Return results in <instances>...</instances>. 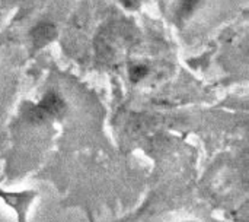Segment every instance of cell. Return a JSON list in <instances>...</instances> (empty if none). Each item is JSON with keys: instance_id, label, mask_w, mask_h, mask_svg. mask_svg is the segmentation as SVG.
I'll use <instances>...</instances> for the list:
<instances>
[{"instance_id": "1", "label": "cell", "mask_w": 249, "mask_h": 222, "mask_svg": "<svg viewBox=\"0 0 249 222\" xmlns=\"http://www.w3.org/2000/svg\"><path fill=\"white\" fill-rule=\"evenodd\" d=\"M35 198H36V192L34 190H23V192L0 190V199L16 212L18 222H26V214Z\"/></svg>"}, {"instance_id": "2", "label": "cell", "mask_w": 249, "mask_h": 222, "mask_svg": "<svg viewBox=\"0 0 249 222\" xmlns=\"http://www.w3.org/2000/svg\"><path fill=\"white\" fill-rule=\"evenodd\" d=\"M38 108L45 114L47 119L50 117H57L61 116L66 110V102L63 101V98L55 94V92H48L42 97L41 102L36 104Z\"/></svg>"}, {"instance_id": "5", "label": "cell", "mask_w": 249, "mask_h": 222, "mask_svg": "<svg viewBox=\"0 0 249 222\" xmlns=\"http://www.w3.org/2000/svg\"><path fill=\"white\" fill-rule=\"evenodd\" d=\"M198 1L200 0H182L181 1V6H179V16L187 18L196 9V6L198 4Z\"/></svg>"}, {"instance_id": "3", "label": "cell", "mask_w": 249, "mask_h": 222, "mask_svg": "<svg viewBox=\"0 0 249 222\" xmlns=\"http://www.w3.org/2000/svg\"><path fill=\"white\" fill-rule=\"evenodd\" d=\"M32 41L36 47H44L50 41H53L57 35V29L50 22H41L36 26H34L32 32Z\"/></svg>"}, {"instance_id": "6", "label": "cell", "mask_w": 249, "mask_h": 222, "mask_svg": "<svg viewBox=\"0 0 249 222\" xmlns=\"http://www.w3.org/2000/svg\"><path fill=\"white\" fill-rule=\"evenodd\" d=\"M123 3L127 6V7H136L139 4V0H123Z\"/></svg>"}, {"instance_id": "4", "label": "cell", "mask_w": 249, "mask_h": 222, "mask_svg": "<svg viewBox=\"0 0 249 222\" xmlns=\"http://www.w3.org/2000/svg\"><path fill=\"white\" fill-rule=\"evenodd\" d=\"M147 75V67L143 64H134L130 67V78L133 82H139L140 79H143Z\"/></svg>"}]
</instances>
